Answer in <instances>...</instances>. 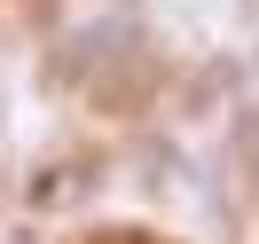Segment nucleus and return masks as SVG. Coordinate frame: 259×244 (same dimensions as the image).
<instances>
[{
    "mask_svg": "<svg viewBox=\"0 0 259 244\" xmlns=\"http://www.w3.org/2000/svg\"><path fill=\"white\" fill-rule=\"evenodd\" d=\"M204 189H212V213H220V221H236V197L259 205V111L251 102L228 118V150H220V165H212Z\"/></svg>",
    "mask_w": 259,
    "mask_h": 244,
    "instance_id": "1",
    "label": "nucleus"
},
{
    "mask_svg": "<svg viewBox=\"0 0 259 244\" xmlns=\"http://www.w3.org/2000/svg\"><path fill=\"white\" fill-rule=\"evenodd\" d=\"M95 173H102L95 158H71V165H55V173H39V189H32V197H39V205H63V197L79 205V197L95 189Z\"/></svg>",
    "mask_w": 259,
    "mask_h": 244,
    "instance_id": "2",
    "label": "nucleus"
}]
</instances>
